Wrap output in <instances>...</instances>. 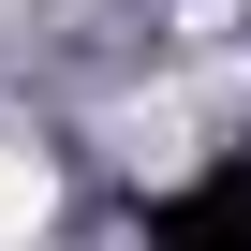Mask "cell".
Instances as JSON below:
<instances>
[{"label":"cell","mask_w":251,"mask_h":251,"mask_svg":"<svg viewBox=\"0 0 251 251\" xmlns=\"http://www.w3.org/2000/svg\"><path fill=\"white\" fill-rule=\"evenodd\" d=\"M45 207H59V177H45L30 148H0V251H30V236H45Z\"/></svg>","instance_id":"cell-1"}]
</instances>
